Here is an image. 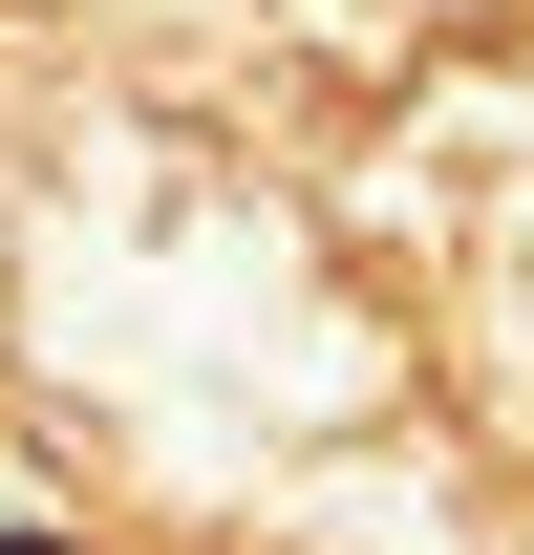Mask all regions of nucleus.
<instances>
[{
  "label": "nucleus",
  "mask_w": 534,
  "mask_h": 555,
  "mask_svg": "<svg viewBox=\"0 0 534 555\" xmlns=\"http://www.w3.org/2000/svg\"><path fill=\"white\" fill-rule=\"evenodd\" d=\"M0 555H43V534H0Z\"/></svg>",
  "instance_id": "obj_1"
}]
</instances>
